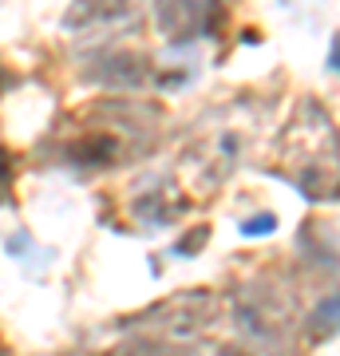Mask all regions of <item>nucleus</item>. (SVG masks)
I'll return each instance as SVG.
<instances>
[{"label":"nucleus","mask_w":340,"mask_h":356,"mask_svg":"<svg viewBox=\"0 0 340 356\" xmlns=\"http://www.w3.org/2000/svg\"><path fill=\"white\" fill-rule=\"evenodd\" d=\"M214 8H194V4H170V8H159V24L170 32L175 40H186L194 36V32H202V28L214 20Z\"/></svg>","instance_id":"f257e3e1"},{"label":"nucleus","mask_w":340,"mask_h":356,"mask_svg":"<svg viewBox=\"0 0 340 356\" xmlns=\"http://www.w3.org/2000/svg\"><path fill=\"white\" fill-rule=\"evenodd\" d=\"M115 356H198V353L186 348V344H170V341H131Z\"/></svg>","instance_id":"7ed1b4c3"},{"label":"nucleus","mask_w":340,"mask_h":356,"mask_svg":"<svg viewBox=\"0 0 340 356\" xmlns=\"http://www.w3.org/2000/svg\"><path fill=\"white\" fill-rule=\"evenodd\" d=\"M332 67L340 72V40H337V48H332Z\"/></svg>","instance_id":"39448f33"},{"label":"nucleus","mask_w":340,"mask_h":356,"mask_svg":"<svg viewBox=\"0 0 340 356\" xmlns=\"http://www.w3.org/2000/svg\"><path fill=\"white\" fill-rule=\"evenodd\" d=\"M0 83H4V72H0Z\"/></svg>","instance_id":"423d86ee"},{"label":"nucleus","mask_w":340,"mask_h":356,"mask_svg":"<svg viewBox=\"0 0 340 356\" xmlns=\"http://www.w3.org/2000/svg\"><path fill=\"white\" fill-rule=\"evenodd\" d=\"M8 202V151L0 147V206Z\"/></svg>","instance_id":"20e7f679"},{"label":"nucleus","mask_w":340,"mask_h":356,"mask_svg":"<svg viewBox=\"0 0 340 356\" xmlns=\"http://www.w3.org/2000/svg\"><path fill=\"white\" fill-rule=\"evenodd\" d=\"M309 329H313L316 337H332V332H340V293L325 297V301L313 309V317H309Z\"/></svg>","instance_id":"f03ea898"},{"label":"nucleus","mask_w":340,"mask_h":356,"mask_svg":"<svg viewBox=\"0 0 340 356\" xmlns=\"http://www.w3.org/2000/svg\"><path fill=\"white\" fill-rule=\"evenodd\" d=\"M0 356H4V353H0Z\"/></svg>","instance_id":"0eeeda50"}]
</instances>
